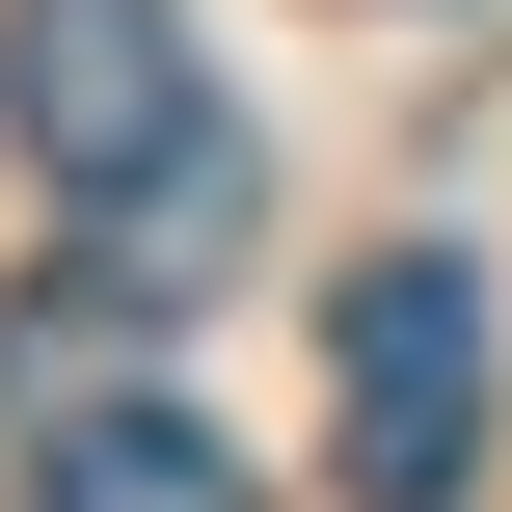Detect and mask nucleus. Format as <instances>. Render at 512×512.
Here are the masks:
<instances>
[{
    "label": "nucleus",
    "instance_id": "nucleus-1",
    "mask_svg": "<svg viewBox=\"0 0 512 512\" xmlns=\"http://www.w3.org/2000/svg\"><path fill=\"white\" fill-rule=\"evenodd\" d=\"M0 135H27V189L108 216V297H135V324L216 297V243H243V108H216V54H189L162 0H0Z\"/></svg>",
    "mask_w": 512,
    "mask_h": 512
},
{
    "label": "nucleus",
    "instance_id": "nucleus-2",
    "mask_svg": "<svg viewBox=\"0 0 512 512\" xmlns=\"http://www.w3.org/2000/svg\"><path fill=\"white\" fill-rule=\"evenodd\" d=\"M324 486L351 512H459L486 486V270L459 243H378L324 297Z\"/></svg>",
    "mask_w": 512,
    "mask_h": 512
},
{
    "label": "nucleus",
    "instance_id": "nucleus-3",
    "mask_svg": "<svg viewBox=\"0 0 512 512\" xmlns=\"http://www.w3.org/2000/svg\"><path fill=\"white\" fill-rule=\"evenodd\" d=\"M27 512H243V459L189 405H81V432H27Z\"/></svg>",
    "mask_w": 512,
    "mask_h": 512
}]
</instances>
